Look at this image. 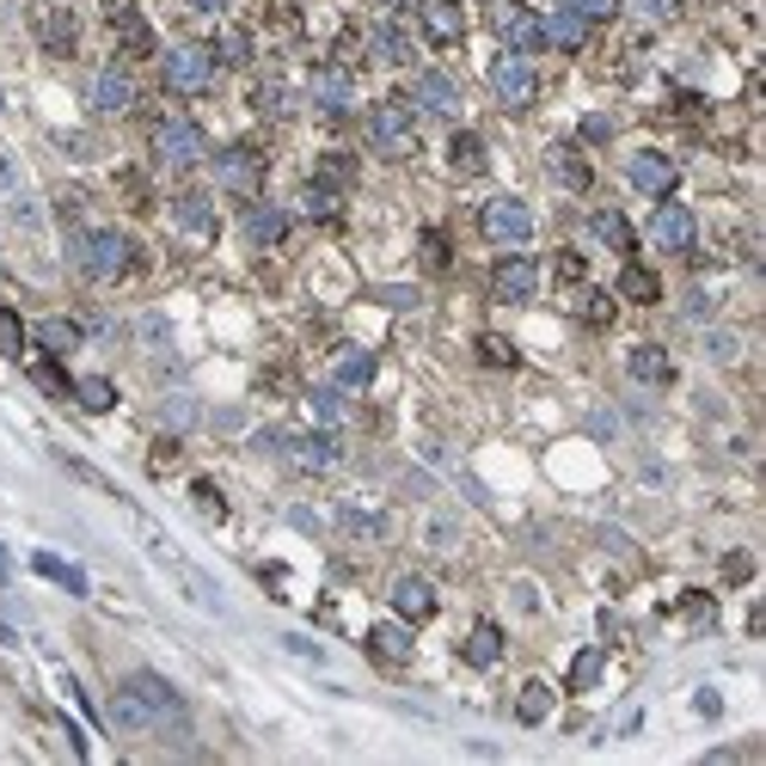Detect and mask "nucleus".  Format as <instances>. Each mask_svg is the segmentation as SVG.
<instances>
[{"instance_id": "f257e3e1", "label": "nucleus", "mask_w": 766, "mask_h": 766, "mask_svg": "<svg viewBox=\"0 0 766 766\" xmlns=\"http://www.w3.org/2000/svg\"><path fill=\"white\" fill-rule=\"evenodd\" d=\"M68 258H74V270H86L93 282H117V277L135 270V239L117 234V227H93V234L68 239Z\"/></svg>"}, {"instance_id": "f03ea898", "label": "nucleus", "mask_w": 766, "mask_h": 766, "mask_svg": "<svg viewBox=\"0 0 766 766\" xmlns=\"http://www.w3.org/2000/svg\"><path fill=\"white\" fill-rule=\"evenodd\" d=\"M369 142H374V154H386V159L417 154V117H411L405 99H381V105L369 111Z\"/></svg>"}, {"instance_id": "7ed1b4c3", "label": "nucleus", "mask_w": 766, "mask_h": 766, "mask_svg": "<svg viewBox=\"0 0 766 766\" xmlns=\"http://www.w3.org/2000/svg\"><path fill=\"white\" fill-rule=\"evenodd\" d=\"M203 154H209L203 123H190V117H159L154 123V159L166 173H190V166H203Z\"/></svg>"}, {"instance_id": "20e7f679", "label": "nucleus", "mask_w": 766, "mask_h": 766, "mask_svg": "<svg viewBox=\"0 0 766 766\" xmlns=\"http://www.w3.org/2000/svg\"><path fill=\"white\" fill-rule=\"evenodd\" d=\"M478 234L503 251H521L534 239V209L521 197H490L485 209H478Z\"/></svg>"}, {"instance_id": "39448f33", "label": "nucleus", "mask_w": 766, "mask_h": 766, "mask_svg": "<svg viewBox=\"0 0 766 766\" xmlns=\"http://www.w3.org/2000/svg\"><path fill=\"white\" fill-rule=\"evenodd\" d=\"M166 86L185 99L209 93L215 86V50L209 43H178V50H166Z\"/></svg>"}, {"instance_id": "423d86ee", "label": "nucleus", "mask_w": 766, "mask_h": 766, "mask_svg": "<svg viewBox=\"0 0 766 766\" xmlns=\"http://www.w3.org/2000/svg\"><path fill=\"white\" fill-rule=\"evenodd\" d=\"M215 178H221V190H234V197H258L265 190V154L251 142H234L215 154Z\"/></svg>"}, {"instance_id": "0eeeda50", "label": "nucleus", "mask_w": 766, "mask_h": 766, "mask_svg": "<svg viewBox=\"0 0 766 766\" xmlns=\"http://www.w3.org/2000/svg\"><path fill=\"white\" fill-rule=\"evenodd\" d=\"M534 289H540V265H534L528 251H503L497 270H490V294L503 307H521V301H534Z\"/></svg>"}, {"instance_id": "6e6552de", "label": "nucleus", "mask_w": 766, "mask_h": 766, "mask_svg": "<svg viewBox=\"0 0 766 766\" xmlns=\"http://www.w3.org/2000/svg\"><path fill=\"white\" fill-rule=\"evenodd\" d=\"M490 93H497L509 111H521V105H534V93H540V74H534L528 55H509V50H503V62L490 68Z\"/></svg>"}, {"instance_id": "1a4fd4ad", "label": "nucleus", "mask_w": 766, "mask_h": 766, "mask_svg": "<svg viewBox=\"0 0 766 766\" xmlns=\"http://www.w3.org/2000/svg\"><path fill=\"white\" fill-rule=\"evenodd\" d=\"M411 111H429V117H460V86H454L442 68H423V74H411Z\"/></svg>"}, {"instance_id": "9d476101", "label": "nucleus", "mask_w": 766, "mask_h": 766, "mask_svg": "<svg viewBox=\"0 0 766 766\" xmlns=\"http://www.w3.org/2000/svg\"><path fill=\"white\" fill-rule=\"evenodd\" d=\"M625 178H632V190H644V197H674V185H681V166H674L669 154H656V147H644V154L625 159Z\"/></svg>"}, {"instance_id": "9b49d317", "label": "nucleus", "mask_w": 766, "mask_h": 766, "mask_svg": "<svg viewBox=\"0 0 766 766\" xmlns=\"http://www.w3.org/2000/svg\"><path fill=\"white\" fill-rule=\"evenodd\" d=\"M650 239H656L662 251H693V239H700V221H693L687 203L662 197V203H656V215H650Z\"/></svg>"}, {"instance_id": "f8f14e48", "label": "nucleus", "mask_w": 766, "mask_h": 766, "mask_svg": "<svg viewBox=\"0 0 766 766\" xmlns=\"http://www.w3.org/2000/svg\"><path fill=\"white\" fill-rule=\"evenodd\" d=\"M362 650H369L374 669H386V674L411 669V625H405V620H381V625H369Z\"/></svg>"}, {"instance_id": "ddd939ff", "label": "nucleus", "mask_w": 766, "mask_h": 766, "mask_svg": "<svg viewBox=\"0 0 766 766\" xmlns=\"http://www.w3.org/2000/svg\"><path fill=\"white\" fill-rule=\"evenodd\" d=\"M105 19H111V31H117L123 62H142V55H154V31H147V19L135 13L130 0H105Z\"/></svg>"}, {"instance_id": "4468645a", "label": "nucleus", "mask_w": 766, "mask_h": 766, "mask_svg": "<svg viewBox=\"0 0 766 766\" xmlns=\"http://www.w3.org/2000/svg\"><path fill=\"white\" fill-rule=\"evenodd\" d=\"M417 25H423V38L429 43H460L466 38V7L460 0H417Z\"/></svg>"}, {"instance_id": "2eb2a0df", "label": "nucleus", "mask_w": 766, "mask_h": 766, "mask_svg": "<svg viewBox=\"0 0 766 766\" xmlns=\"http://www.w3.org/2000/svg\"><path fill=\"white\" fill-rule=\"evenodd\" d=\"M546 173H552V185L570 190V197H582V190L594 185V173H589V159H582V147H570V142H552V147H546Z\"/></svg>"}, {"instance_id": "dca6fc26", "label": "nucleus", "mask_w": 766, "mask_h": 766, "mask_svg": "<svg viewBox=\"0 0 766 766\" xmlns=\"http://www.w3.org/2000/svg\"><path fill=\"white\" fill-rule=\"evenodd\" d=\"M93 105L105 111V117H123V111L135 105V74H130V62L99 68V80H93Z\"/></svg>"}, {"instance_id": "f3484780", "label": "nucleus", "mask_w": 766, "mask_h": 766, "mask_svg": "<svg viewBox=\"0 0 766 766\" xmlns=\"http://www.w3.org/2000/svg\"><path fill=\"white\" fill-rule=\"evenodd\" d=\"M497 38L509 55H534L540 50V13L534 7H503L497 13Z\"/></svg>"}, {"instance_id": "a211bd4d", "label": "nucleus", "mask_w": 766, "mask_h": 766, "mask_svg": "<svg viewBox=\"0 0 766 766\" xmlns=\"http://www.w3.org/2000/svg\"><path fill=\"white\" fill-rule=\"evenodd\" d=\"M393 613L405 625H423V620H436V589L423 577H398L393 582Z\"/></svg>"}, {"instance_id": "6ab92c4d", "label": "nucleus", "mask_w": 766, "mask_h": 766, "mask_svg": "<svg viewBox=\"0 0 766 766\" xmlns=\"http://www.w3.org/2000/svg\"><path fill=\"white\" fill-rule=\"evenodd\" d=\"M38 43L50 55H74L80 50V19L68 13V7H50V13H38Z\"/></svg>"}, {"instance_id": "aec40b11", "label": "nucleus", "mask_w": 766, "mask_h": 766, "mask_svg": "<svg viewBox=\"0 0 766 766\" xmlns=\"http://www.w3.org/2000/svg\"><path fill=\"white\" fill-rule=\"evenodd\" d=\"M307 99H313L319 111H331V117H338V111H350V68H319L313 80H307Z\"/></svg>"}, {"instance_id": "412c9836", "label": "nucleus", "mask_w": 766, "mask_h": 766, "mask_svg": "<svg viewBox=\"0 0 766 766\" xmlns=\"http://www.w3.org/2000/svg\"><path fill=\"white\" fill-rule=\"evenodd\" d=\"M282 454H289V460L301 466V473H331V466H338V442H331L325 429H319V436H294V442H282Z\"/></svg>"}, {"instance_id": "4be33fe9", "label": "nucleus", "mask_w": 766, "mask_h": 766, "mask_svg": "<svg viewBox=\"0 0 766 766\" xmlns=\"http://www.w3.org/2000/svg\"><path fill=\"white\" fill-rule=\"evenodd\" d=\"M582 38H589V19L577 13V7H558L552 19H540V43H552V50H582Z\"/></svg>"}, {"instance_id": "5701e85b", "label": "nucleus", "mask_w": 766, "mask_h": 766, "mask_svg": "<svg viewBox=\"0 0 766 766\" xmlns=\"http://www.w3.org/2000/svg\"><path fill=\"white\" fill-rule=\"evenodd\" d=\"M625 374H632L638 386H669L674 381V362L662 344H638L632 356H625Z\"/></svg>"}, {"instance_id": "b1692460", "label": "nucleus", "mask_w": 766, "mask_h": 766, "mask_svg": "<svg viewBox=\"0 0 766 766\" xmlns=\"http://www.w3.org/2000/svg\"><path fill=\"white\" fill-rule=\"evenodd\" d=\"M173 221L185 227V234L209 239L215 234V197H203V190H178V197H173Z\"/></svg>"}, {"instance_id": "393cba45", "label": "nucleus", "mask_w": 766, "mask_h": 766, "mask_svg": "<svg viewBox=\"0 0 766 766\" xmlns=\"http://www.w3.org/2000/svg\"><path fill=\"white\" fill-rule=\"evenodd\" d=\"M147 724H159L154 705H147L142 693L130 687V681H123V687L111 693V729H130V736H135V729H147Z\"/></svg>"}, {"instance_id": "a878e982", "label": "nucleus", "mask_w": 766, "mask_h": 766, "mask_svg": "<svg viewBox=\"0 0 766 766\" xmlns=\"http://www.w3.org/2000/svg\"><path fill=\"white\" fill-rule=\"evenodd\" d=\"M460 656L473 662V669H497V662H503V625L497 620H478L473 632H466Z\"/></svg>"}, {"instance_id": "bb28decb", "label": "nucleus", "mask_w": 766, "mask_h": 766, "mask_svg": "<svg viewBox=\"0 0 766 766\" xmlns=\"http://www.w3.org/2000/svg\"><path fill=\"white\" fill-rule=\"evenodd\" d=\"M282 234H289V215L270 209V203H251L246 209V239L251 246H282Z\"/></svg>"}, {"instance_id": "cd10ccee", "label": "nucleus", "mask_w": 766, "mask_h": 766, "mask_svg": "<svg viewBox=\"0 0 766 766\" xmlns=\"http://www.w3.org/2000/svg\"><path fill=\"white\" fill-rule=\"evenodd\" d=\"M331 381L344 386V393L369 386L374 381V356H369V350H356V344H344V350H338V362H331Z\"/></svg>"}, {"instance_id": "c85d7f7f", "label": "nucleus", "mask_w": 766, "mask_h": 766, "mask_svg": "<svg viewBox=\"0 0 766 766\" xmlns=\"http://www.w3.org/2000/svg\"><path fill=\"white\" fill-rule=\"evenodd\" d=\"M369 55H374V62H386V68H411V38L381 19V25L369 31Z\"/></svg>"}, {"instance_id": "c756f323", "label": "nucleus", "mask_w": 766, "mask_h": 766, "mask_svg": "<svg viewBox=\"0 0 766 766\" xmlns=\"http://www.w3.org/2000/svg\"><path fill=\"white\" fill-rule=\"evenodd\" d=\"M594 239H601V246H613L620 251V258H632V246H638V234H632V221H625L620 209H594Z\"/></svg>"}, {"instance_id": "7c9ffc66", "label": "nucleus", "mask_w": 766, "mask_h": 766, "mask_svg": "<svg viewBox=\"0 0 766 766\" xmlns=\"http://www.w3.org/2000/svg\"><path fill=\"white\" fill-rule=\"evenodd\" d=\"M620 301L656 307V301H662V282H656V270H644V265H625V270H620Z\"/></svg>"}, {"instance_id": "2f4dec72", "label": "nucleus", "mask_w": 766, "mask_h": 766, "mask_svg": "<svg viewBox=\"0 0 766 766\" xmlns=\"http://www.w3.org/2000/svg\"><path fill=\"white\" fill-rule=\"evenodd\" d=\"M31 570H38V577H50V582H62L68 594H86V570L68 565V558H55V552H31Z\"/></svg>"}, {"instance_id": "473e14b6", "label": "nucleus", "mask_w": 766, "mask_h": 766, "mask_svg": "<svg viewBox=\"0 0 766 766\" xmlns=\"http://www.w3.org/2000/svg\"><path fill=\"white\" fill-rule=\"evenodd\" d=\"M130 687L142 693L147 705H154V717H178V712H185V705H178V693L166 687V681H159V674H147V669H142V674H130Z\"/></svg>"}, {"instance_id": "72a5a7b5", "label": "nucleus", "mask_w": 766, "mask_h": 766, "mask_svg": "<svg viewBox=\"0 0 766 766\" xmlns=\"http://www.w3.org/2000/svg\"><path fill=\"white\" fill-rule=\"evenodd\" d=\"M38 344H43V356H68V350H80V319H43Z\"/></svg>"}, {"instance_id": "f704fd0d", "label": "nucleus", "mask_w": 766, "mask_h": 766, "mask_svg": "<svg viewBox=\"0 0 766 766\" xmlns=\"http://www.w3.org/2000/svg\"><path fill=\"white\" fill-rule=\"evenodd\" d=\"M577 313H582V325H613V319H620V294L582 289V294H577Z\"/></svg>"}, {"instance_id": "c9c22d12", "label": "nucleus", "mask_w": 766, "mask_h": 766, "mask_svg": "<svg viewBox=\"0 0 766 766\" xmlns=\"http://www.w3.org/2000/svg\"><path fill=\"white\" fill-rule=\"evenodd\" d=\"M448 159H454V173H460V178L485 173V142H478L473 130H460V135H454V147H448Z\"/></svg>"}, {"instance_id": "e433bc0d", "label": "nucleus", "mask_w": 766, "mask_h": 766, "mask_svg": "<svg viewBox=\"0 0 766 766\" xmlns=\"http://www.w3.org/2000/svg\"><path fill=\"white\" fill-rule=\"evenodd\" d=\"M74 398H80L86 411H111V405H117V386H111L105 374H80V381H74Z\"/></svg>"}, {"instance_id": "4c0bfd02", "label": "nucleus", "mask_w": 766, "mask_h": 766, "mask_svg": "<svg viewBox=\"0 0 766 766\" xmlns=\"http://www.w3.org/2000/svg\"><path fill=\"white\" fill-rule=\"evenodd\" d=\"M301 209L313 215V221H338V215H344V197H338L331 185H319V178H313V185H307V197H301Z\"/></svg>"}, {"instance_id": "58836bf2", "label": "nucleus", "mask_w": 766, "mask_h": 766, "mask_svg": "<svg viewBox=\"0 0 766 766\" xmlns=\"http://www.w3.org/2000/svg\"><path fill=\"white\" fill-rule=\"evenodd\" d=\"M601 662H608L601 650H577V662H570V674H565V687L570 693H589L594 681H601Z\"/></svg>"}, {"instance_id": "ea45409f", "label": "nucleus", "mask_w": 766, "mask_h": 766, "mask_svg": "<svg viewBox=\"0 0 766 766\" xmlns=\"http://www.w3.org/2000/svg\"><path fill=\"white\" fill-rule=\"evenodd\" d=\"M319 185H331V190H344V185H356V159L350 154H319Z\"/></svg>"}, {"instance_id": "a19ab883", "label": "nucleus", "mask_w": 766, "mask_h": 766, "mask_svg": "<svg viewBox=\"0 0 766 766\" xmlns=\"http://www.w3.org/2000/svg\"><path fill=\"white\" fill-rule=\"evenodd\" d=\"M546 712H552V687H540V681H528V687H521V705H516V717H521V724H546Z\"/></svg>"}, {"instance_id": "79ce46f5", "label": "nucleus", "mask_w": 766, "mask_h": 766, "mask_svg": "<svg viewBox=\"0 0 766 766\" xmlns=\"http://www.w3.org/2000/svg\"><path fill=\"white\" fill-rule=\"evenodd\" d=\"M478 362H490V369H516L521 350L509 344V338H497V331H485V338H478Z\"/></svg>"}, {"instance_id": "37998d69", "label": "nucleus", "mask_w": 766, "mask_h": 766, "mask_svg": "<svg viewBox=\"0 0 766 766\" xmlns=\"http://www.w3.org/2000/svg\"><path fill=\"white\" fill-rule=\"evenodd\" d=\"M0 356H25V319L13 313V307H0Z\"/></svg>"}, {"instance_id": "c03bdc74", "label": "nucleus", "mask_w": 766, "mask_h": 766, "mask_svg": "<svg viewBox=\"0 0 766 766\" xmlns=\"http://www.w3.org/2000/svg\"><path fill=\"white\" fill-rule=\"evenodd\" d=\"M258 111H265V117H289V111H294V93L282 86V80H265V86H258Z\"/></svg>"}, {"instance_id": "a18cd8bd", "label": "nucleus", "mask_w": 766, "mask_h": 766, "mask_svg": "<svg viewBox=\"0 0 766 766\" xmlns=\"http://www.w3.org/2000/svg\"><path fill=\"white\" fill-rule=\"evenodd\" d=\"M190 503H197V509H203L209 521H221V516H227V497L209 485V478H197V485H190Z\"/></svg>"}, {"instance_id": "49530a36", "label": "nucleus", "mask_w": 766, "mask_h": 766, "mask_svg": "<svg viewBox=\"0 0 766 766\" xmlns=\"http://www.w3.org/2000/svg\"><path fill=\"white\" fill-rule=\"evenodd\" d=\"M31 374H38L43 393H74V381H68V374L55 369V356H38V362H31Z\"/></svg>"}, {"instance_id": "de8ad7c7", "label": "nucleus", "mask_w": 766, "mask_h": 766, "mask_svg": "<svg viewBox=\"0 0 766 766\" xmlns=\"http://www.w3.org/2000/svg\"><path fill=\"white\" fill-rule=\"evenodd\" d=\"M159 423H166V429H190V423H197V398H166Z\"/></svg>"}, {"instance_id": "09e8293b", "label": "nucleus", "mask_w": 766, "mask_h": 766, "mask_svg": "<svg viewBox=\"0 0 766 766\" xmlns=\"http://www.w3.org/2000/svg\"><path fill=\"white\" fill-rule=\"evenodd\" d=\"M565 7H577L589 25H601V19H620V0H565Z\"/></svg>"}, {"instance_id": "8fccbe9b", "label": "nucleus", "mask_w": 766, "mask_h": 766, "mask_svg": "<svg viewBox=\"0 0 766 766\" xmlns=\"http://www.w3.org/2000/svg\"><path fill=\"white\" fill-rule=\"evenodd\" d=\"M552 270H558V282H577V289H582V277H589L582 251H558V258H552Z\"/></svg>"}, {"instance_id": "3c124183", "label": "nucleus", "mask_w": 766, "mask_h": 766, "mask_svg": "<svg viewBox=\"0 0 766 766\" xmlns=\"http://www.w3.org/2000/svg\"><path fill=\"white\" fill-rule=\"evenodd\" d=\"M209 50H215V62H246V55H251V43L239 38V31H227V38H221V43H209Z\"/></svg>"}, {"instance_id": "603ef678", "label": "nucleus", "mask_w": 766, "mask_h": 766, "mask_svg": "<svg viewBox=\"0 0 766 766\" xmlns=\"http://www.w3.org/2000/svg\"><path fill=\"white\" fill-rule=\"evenodd\" d=\"M313 417L319 423H338V417H344V398L331 393V386H319V393H313Z\"/></svg>"}, {"instance_id": "864d4df0", "label": "nucleus", "mask_w": 766, "mask_h": 766, "mask_svg": "<svg viewBox=\"0 0 766 766\" xmlns=\"http://www.w3.org/2000/svg\"><path fill=\"white\" fill-rule=\"evenodd\" d=\"M423 265H429V270H448V239H442L436 227L423 234Z\"/></svg>"}, {"instance_id": "5fc2aeb1", "label": "nucleus", "mask_w": 766, "mask_h": 766, "mask_svg": "<svg viewBox=\"0 0 766 766\" xmlns=\"http://www.w3.org/2000/svg\"><path fill=\"white\" fill-rule=\"evenodd\" d=\"M736 338H729V331H705V356H717V362H736Z\"/></svg>"}, {"instance_id": "6e6d98bb", "label": "nucleus", "mask_w": 766, "mask_h": 766, "mask_svg": "<svg viewBox=\"0 0 766 766\" xmlns=\"http://www.w3.org/2000/svg\"><path fill=\"white\" fill-rule=\"evenodd\" d=\"M344 528L350 534H381V516H369V509H356V503H350V509H344Z\"/></svg>"}, {"instance_id": "4d7b16f0", "label": "nucleus", "mask_w": 766, "mask_h": 766, "mask_svg": "<svg viewBox=\"0 0 766 766\" xmlns=\"http://www.w3.org/2000/svg\"><path fill=\"white\" fill-rule=\"evenodd\" d=\"M748 577H754V558L748 552H729L724 558V582H748Z\"/></svg>"}, {"instance_id": "13d9d810", "label": "nucleus", "mask_w": 766, "mask_h": 766, "mask_svg": "<svg viewBox=\"0 0 766 766\" xmlns=\"http://www.w3.org/2000/svg\"><path fill=\"white\" fill-rule=\"evenodd\" d=\"M638 7H644L650 19H674V13H681V0H638Z\"/></svg>"}, {"instance_id": "bf43d9fd", "label": "nucleus", "mask_w": 766, "mask_h": 766, "mask_svg": "<svg viewBox=\"0 0 766 766\" xmlns=\"http://www.w3.org/2000/svg\"><path fill=\"white\" fill-rule=\"evenodd\" d=\"M608 135H613L608 117H589V123H582V142H608Z\"/></svg>"}, {"instance_id": "052dcab7", "label": "nucleus", "mask_w": 766, "mask_h": 766, "mask_svg": "<svg viewBox=\"0 0 766 766\" xmlns=\"http://www.w3.org/2000/svg\"><path fill=\"white\" fill-rule=\"evenodd\" d=\"M0 197H13V159L0 154Z\"/></svg>"}, {"instance_id": "680f3d73", "label": "nucleus", "mask_w": 766, "mask_h": 766, "mask_svg": "<svg viewBox=\"0 0 766 766\" xmlns=\"http://www.w3.org/2000/svg\"><path fill=\"white\" fill-rule=\"evenodd\" d=\"M197 13H227V0H190Z\"/></svg>"}, {"instance_id": "e2e57ef3", "label": "nucleus", "mask_w": 766, "mask_h": 766, "mask_svg": "<svg viewBox=\"0 0 766 766\" xmlns=\"http://www.w3.org/2000/svg\"><path fill=\"white\" fill-rule=\"evenodd\" d=\"M7 577H13V565H7V546H0V589H7Z\"/></svg>"}]
</instances>
